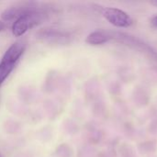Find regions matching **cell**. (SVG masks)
<instances>
[{"mask_svg": "<svg viewBox=\"0 0 157 157\" xmlns=\"http://www.w3.org/2000/svg\"><path fill=\"white\" fill-rule=\"evenodd\" d=\"M46 17V13H44L38 7L23 14L19 17H17L12 24L11 31L13 36H23L29 29L33 28L36 25L40 24L43 20H45Z\"/></svg>", "mask_w": 157, "mask_h": 157, "instance_id": "1", "label": "cell"}, {"mask_svg": "<svg viewBox=\"0 0 157 157\" xmlns=\"http://www.w3.org/2000/svg\"><path fill=\"white\" fill-rule=\"evenodd\" d=\"M36 38L43 43L51 45H65L71 41L72 36L69 32L57 29H42L36 33Z\"/></svg>", "mask_w": 157, "mask_h": 157, "instance_id": "2", "label": "cell"}, {"mask_svg": "<svg viewBox=\"0 0 157 157\" xmlns=\"http://www.w3.org/2000/svg\"><path fill=\"white\" fill-rule=\"evenodd\" d=\"M103 17L117 28H128L133 24V20L128 13L115 7L104 8Z\"/></svg>", "mask_w": 157, "mask_h": 157, "instance_id": "3", "label": "cell"}, {"mask_svg": "<svg viewBox=\"0 0 157 157\" xmlns=\"http://www.w3.org/2000/svg\"><path fill=\"white\" fill-rule=\"evenodd\" d=\"M37 8L34 3H22L19 5H15L14 6H10L6 8L1 15L3 21H10L13 19H17L23 14Z\"/></svg>", "mask_w": 157, "mask_h": 157, "instance_id": "4", "label": "cell"}, {"mask_svg": "<svg viewBox=\"0 0 157 157\" xmlns=\"http://www.w3.org/2000/svg\"><path fill=\"white\" fill-rule=\"evenodd\" d=\"M26 49V44L23 41H16L13 43L5 52V54L2 57V62L7 63L9 64L16 65L17 61L20 59L22 54L24 53Z\"/></svg>", "mask_w": 157, "mask_h": 157, "instance_id": "5", "label": "cell"}, {"mask_svg": "<svg viewBox=\"0 0 157 157\" xmlns=\"http://www.w3.org/2000/svg\"><path fill=\"white\" fill-rule=\"evenodd\" d=\"M111 40L109 31L106 30H95L91 32L86 39V42L90 45H101Z\"/></svg>", "mask_w": 157, "mask_h": 157, "instance_id": "6", "label": "cell"}, {"mask_svg": "<svg viewBox=\"0 0 157 157\" xmlns=\"http://www.w3.org/2000/svg\"><path fill=\"white\" fill-rule=\"evenodd\" d=\"M16 65L9 64L5 62H0V86L3 84V82L8 77V75L11 74V72L14 70Z\"/></svg>", "mask_w": 157, "mask_h": 157, "instance_id": "7", "label": "cell"}, {"mask_svg": "<svg viewBox=\"0 0 157 157\" xmlns=\"http://www.w3.org/2000/svg\"><path fill=\"white\" fill-rule=\"evenodd\" d=\"M6 29V22L3 21V20H0V32L4 31Z\"/></svg>", "mask_w": 157, "mask_h": 157, "instance_id": "8", "label": "cell"}, {"mask_svg": "<svg viewBox=\"0 0 157 157\" xmlns=\"http://www.w3.org/2000/svg\"><path fill=\"white\" fill-rule=\"evenodd\" d=\"M151 24H152L153 27L157 28V15L156 16H155L154 17H152V19H151Z\"/></svg>", "mask_w": 157, "mask_h": 157, "instance_id": "9", "label": "cell"}, {"mask_svg": "<svg viewBox=\"0 0 157 157\" xmlns=\"http://www.w3.org/2000/svg\"><path fill=\"white\" fill-rule=\"evenodd\" d=\"M151 4H152V5H154V6H157V0H154V1H152V2H151Z\"/></svg>", "mask_w": 157, "mask_h": 157, "instance_id": "10", "label": "cell"}, {"mask_svg": "<svg viewBox=\"0 0 157 157\" xmlns=\"http://www.w3.org/2000/svg\"><path fill=\"white\" fill-rule=\"evenodd\" d=\"M0 157H1V155H0Z\"/></svg>", "mask_w": 157, "mask_h": 157, "instance_id": "11", "label": "cell"}]
</instances>
